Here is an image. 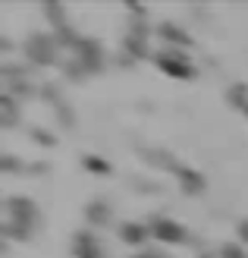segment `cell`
Returning a JSON list of instances; mask_svg holds the SVG:
<instances>
[{
    "label": "cell",
    "instance_id": "obj_1",
    "mask_svg": "<svg viewBox=\"0 0 248 258\" xmlns=\"http://www.w3.org/2000/svg\"><path fill=\"white\" fill-rule=\"evenodd\" d=\"M57 50H60V41L47 32H35L29 41H25V57H29L35 67H54Z\"/></svg>",
    "mask_w": 248,
    "mask_h": 258
},
{
    "label": "cell",
    "instance_id": "obj_2",
    "mask_svg": "<svg viewBox=\"0 0 248 258\" xmlns=\"http://www.w3.org/2000/svg\"><path fill=\"white\" fill-rule=\"evenodd\" d=\"M157 67L170 76V79H182V82H189V79H195V67H192V60H189V54L186 50H176V47H163L157 57Z\"/></svg>",
    "mask_w": 248,
    "mask_h": 258
},
{
    "label": "cell",
    "instance_id": "obj_3",
    "mask_svg": "<svg viewBox=\"0 0 248 258\" xmlns=\"http://www.w3.org/2000/svg\"><path fill=\"white\" fill-rule=\"evenodd\" d=\"M148 230H151V239L163 242V246H182L189 239V230L179 221H173V217H151Z\"/></svg>",
    "mask_w": 248,
    "mask_h": 258
},
{
    "label": "cell",
    "instance_id": "obj_4",
    "mask_svg": "<svg viewBox=\"0 0 248 258\" xmlns=\"http://www.w3.org/2000/svg\"><path fill=\"white\" fill-rule=\"evenodd\" d=\"M72 57L85 67V73H98L104 70V47L91 38H79V44L72 47Z\"/></svg>",
    "mask_w": 248,
    "mask_h": 258
},
{
    "label": "cell",
    "instance_id": "obj_5",
    "mask_svg": "<svg viewBox=\"0 0 248 258\" xmlns=\"http://www.w3.org/2000/svg\"><path fill=\"white\" fill-rule=\"evenodd\" d=\"M72 255L75 258H107L104 255V246L95 239L91 230H82V233L72 236Z\"/></svg>",
    "mask_w": 248,
    "mask_h": 258
},
{
    "label": "cell",
    "instance_id": "obj_6",
    "mask_svg": "<svg viewBox=\"0 0 248 258\" xmlns=\"http://www.w3.org/2000/svg\"><path fill=\"white\" fill-rule=\"evenodd\" d=\"M116 236H120L126 246H141V242H148V239H151V230H148V224L126 221V224L116 227Z\"/></svg>",
    "mask_w": 248,
    "mask_h": 258
},
{
    "label": "cell",
    "instance_id": "obj_7",
    "mask_svg": "<svg viewBox=\"0 0 248 258\" xmlns=\"http://www.w3.org/2000/svg\"><path fill=\"white\" fill-rule=\"evenodd\" d=\"M157 35L167 41V47H176V50H182V47L192 44V38L186 35V29H179V25H173V22H163L160 29H157Z\"/></svg>",
    "mask_w": 248,
    "mask_h": 258
},
{
    "label": "cell",
    "instance_id": "obj_8",
    "mask_svg": "<svg viewBox=\"0 0 248 258\" xmlns=\"http://www.w3.org/2000/svg\"><path fill=\"white\" fill-rule=\"evenodd\" d=\"M107 221H110V205L91 202V205H88V224H91V227H101V224H107Z\"/></svg>",
    "mask_w": 248,
    "mask_h": 258
},
{
    "label": "cell",
    "instance_id": "obj_9",
    "mask_svg": "<svg viewBox=\"0 0 248 258\" xmlns=\"http://www.w3.org/2000/svg\"><path fill=\"white\" fill-rule=\"evenodd\" d=\"M179 170V167H176ZM179 183L186 192H201L204 189V176L201 173H195V170H179Z\"/></svg>",
    "mask_w": 248,
    "mask_h": 258
},
{
    "label": "cell",
    "instance_id": "obj_10",
    "mask_svg": "<svg viewBox=\"0 0 248 258\" xmlns=\"http://www.w3.org/2000/svg\"><path fill=\"white\" fill-rule=\"evenodd\" d=\"M220 258H248V255H245V249L239 242H226V246L220 249Z\"/></svg>",
    "mask_w": 248,
    "mask_h": 258
},
{
    "label": "cell",
    "instance_id": "obj_11",
    "mask_svg": "<svg viewBox=\"0 0 248 258\" xmlns=\"http://www.w3.org/2000/svg\"><path fill=\"white\" fill-rule=\"evenodd\" d=\"M85 167H88V170H95V173H110V164L101 161V158H85Z\"/></svg>",
    "mask_w": 248,
    "mask_h": 258
},
{
    "label": "cell",
    "instance_id": "obj_12",
    "mask_svg": "<svg viewBox=\"0 0 248 258\" xmlns=\"http://www.w3.org/2000/svg\"><path fill=\"white\" fill-rule=\"evenodd\" d=\"M239 239H242V246H248V217L239 221Z\"/></svg>",
    "mask_w": 248,
    "mask_h": 258
},
{
    "label": "cell",
    "instance_id": "obj_13",
    "mask_svg": "<svg viewBox=\"0 0 248 258\" xmlns=\"http://www.w3.org/2000/svg\"><path fill=\"white\" fill-rule=\"evenodd\" d=\"M132 258H167V255H163V252H154V249H151V252H135Z\"/></svg>",
    "mask_w": 248,
    "mask_h": 258
},
{
    "label": "cell",
    "instance_id": "obj_14",
    "mask_svg": "<svg viewBox=\"0 0 248 258\" xmlns=\"http://www.w3.org/2000/svg\"><path fill=\"white\" fill-rule=\"evenodd\" d=\"M201 258H207V255H201Z\"/></svg>",
    "mask_w": 248,
    "mask_h": 258
},
{
    "label": "cell",
    "instance_id": "obj_15",
    "mask_svg": "<svg viewBox=\"0 0 248 258\" xmlns=\"http://www.w3.org/2000/svg\"><path fill=\"white\" fill-rule=\"evenodd\" d=\"M245 113H248V107H245Z\"/></svg>",
    "mask_w": 248,
    "mask_h": 258
}]
</instances>
